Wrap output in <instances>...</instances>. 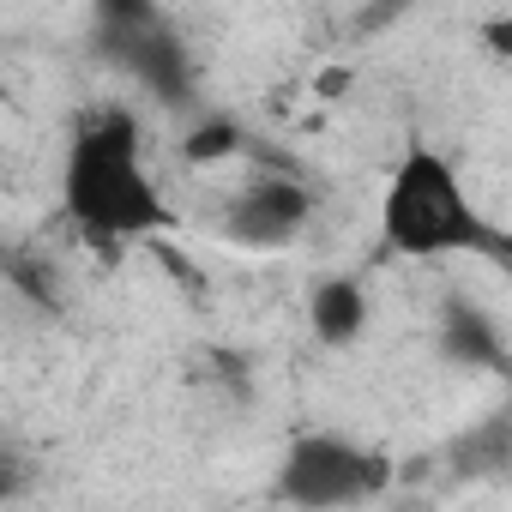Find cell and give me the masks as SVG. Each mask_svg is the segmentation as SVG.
<instances>
[{
    "mask_svg": "<svg viewBox=\"0 0 512 512\" xmlns=\"http://www.w3.org/2000/svg\"><path fill=\"white\" fill-rule=\"evenodd\" d=\"M61 205L103 247L169 223L163 193L139 163V127L127 109H97L73 127L67 169H61Z\"/></svg>",
    "mask_w": 512,
    "mask_h": 512,
    "instance_id": "obj_1",
    "label": "cell"
},
{
    "mask_svg": "<svg viewBox=\"0 0 512 512\" xmlns=\"http://www.w3.org/2000/svg\"><path fill=\"white\" fill-rule=\"evenodd\" d=\"M380 229H386V247L404 253V260H440V253H494V260L512 272V241L494 235L482 223V211L470 205L458 169L410 139L392 181H386V205H380Z\"/></svg>",
    "mask_w": 512,
    "mask_h": 512,
    "instance_id": "obj_2",
    "label": "cell"
},
{
    "mask_svg": "<svg viewBox=\"0 0 512 512\" xmlns=\"http://www.w3.org/2000/svg\"><path fill=\"white\" fill-rule=\"evenodd\" d=\"M386 482L392 464L344 434H302L278 464V494L290 506H350V500H374Z\"/></svg>",
    "mask_w": 512,
    "mask_h": 512,
    "instance_id": "obj_3",
    "label": "cell"
},
{
    "mask_svg": "<svg viewBox=\"0 0 512 512\" xmlns=\"http://www.w3.org/2000/svg\"><path fill=\"white\" fill-rule=\"evenodd\" d=\"M103 61H115L121 73H133L163 109H187L193 103V67L181 37L157 19V25H133V31H97Z\"/></svg>",
    "mask_w": 512,
    "mask_h": 512,
    "instance_id": "obj_4",
    "label": "cell"
},
{
    "mask_svg": "<svg viewBox=\"0 0 512 512\" xmlns=\"http://www.w3.org/2000/svg\"><path fill=\"white\" fill-rule=\"evenodd\" d=\"M308 217H314V193L296 175H260L235 193L223 229L241 247H290L308 229Z\"/></svg>",
    "mask_w": 512,
    "mask_h": 512,
    "instance_id": "obj_5",
    "label": "cell"
},
{
    "mask_svg": "<svg viewBox=\"0 0 512 512\" xmlns=\"http://www.w3.org/2000/svg\"><path fill=\"white\" fill-rule=\"evenodd\" d=\"M308 320H314V338H320L326 350H350V344L362 338V326H368V296H362V284H356V278H326V284L314 290V302H308Z\"/></svg>",
    "mask_w": 512,
    "mask_h": 512,
    "instance_id": "obj_6",
    "label": "cell"
},
{
    "mask_svg": "<svg viewBox=\"0 0 512 512\" xmlns=\"http://www.w3.org/2000/svg\"><path fill=\"white\" fill-rule=\"evenodd\" d=\"M440 350L464 368H506V344L494 332V320L470 302H446V320H440Z\"/></svg>",
    "mask_w": 512,
    "mask_h": 512,
    "instance_id": "obj_7",
    "label": "cell"
},
{
    "mask_svg": "<svg viewBox=\"0 0 512 512\" xmlns=\"http://www.w3.org/2000/svg\"><path fill=\"white\" fill-rule=\"evenodd\" d=\"M452 458H458V470H500V464H512V416H494L488 428L464 434L452 446Z\"/></svg>",
    "mask_w": 512,
    "mask_h": 512,
    "instance_id": "obj_8",
    "label": "cell"
},
{
    "mask_svg": "<svg viewBox=\"0 0 512 512\" xmlns=\"http://www.w3.org/2000/svg\"><path fill=\"white\" fill-rule=\"evenodd\" d=\"M181 151H187V163H217V157L241 151V127H235L229 115H205V121H193V127H187Z\"/></svg>",
    "mask_w": 512,
    "mask_h": 512,
    "instance_id": "obj_9",
    "label": "cell"
},
{
    "mask_svg": "<svg viewBox=\"0 0 512 512\" xmlns=\"http://www.w3.org/2000/svg\"><path fill=\"white\" fill-rule=\"evenodd\" d=\"M7 284H13L19 296H31L43 314H49V308H61V290H55V266H49V260H37V253H13V260H7Z\"/></svg>",
    "mask_w": 512,
    "mask_h": 512,
    "instance_id": "obj_10",
    "label": "cell"
},
{
    "mask_svg": "<svg viewBox=\"0 0 512 512\" xmlns=\"http://www.w3.org/2000/svg\"><path fill=\"white\" fill-rule=\"evenodd\" d=\"M97 7V31H133V25H157V0H91Z\"/></svg>",
    "mask_w": 512,
    "mask_h": 512,
    "instance_id": "obj_11",
    "label": "cell"
},
{
    "mask_svg": "<svg viewBox=\"0 0 512 512\" xmlns=\"http://www.w3.org/2000/svg\"><path fill=\"white\" fill-rule=\"evenodd\" d=\"M482 43H488L500 61H512V19H488V25H482Z\"/></svg>",
    "mask_w": 512,
    "mask_h": 512,
    "instance_id": "obj_12",
    "label": "cell"
},
{
    "mask_svg": "<svg viewBox=\"0 0 512 512\" xmlns=\"http://www.w3.org/2000/svg\"><path fill=\"white\" fill-rule=\"evenodd\" d=\"M344 91H350V73L344 67H326L320 73V97H344Z\"/></svg>",
    "mask_w": 512,
    "mask_h": 512,
    "instance_id": "obj_13",
    "label": "cell"
}]
</instances>
